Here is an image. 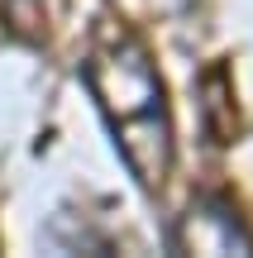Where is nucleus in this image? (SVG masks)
I'll use <instances>...</instances> for the list:
<instances>
[{"label":"nucleus","mask_w":253,"mask_h":258,"mask_svg":"<svg viewBox=\"0 0 253 258\" xmlns=\"http://www.w3.org/2000/svg\"><path fill=\"white\" fill-rule=\"evenodd\" d=\"M177 253H253V230L225 196H196L172 230Z\"/></svg>","instance_id":"nucleus-2"},{"label":"nucleus","mask_w":253,"mask_h":258,"mask_svg":"<svg viewBox=\"0 0 253 258\" xmlns=\"http://www.w3.org/2000/svg\"><path fill=\"white\" fill-rule=\"evenodd\" d=\"M81 77L101 105L105 124H110L115 148H120L124 167L134 172V182L148 196L162 191L172 177V158H177V134H172L167 86H162L143 38L124 19L105 15L91 29Z\"/></svg>","instance_id":"nucleus-1"}]
</instances>
